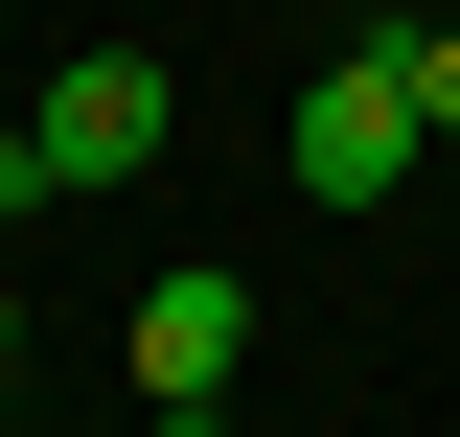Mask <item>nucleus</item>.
Returning a JSON list of instances; mask_svg holds the SVG:
<instances>
[{
	"mask_svg": "<svg viewBox=\"0 0 460 437\" xmlns=\"http://www.w3.org/2000/svg\"><path fill=\"white\" fill-rule=\"evenodd\" d=\"M230 369H253V276L230 254L138 276V415H230Z\"/></svg>",
	"mask_w": 460,
	"mask_h": 437,
	"instance_id": "3",
	"label": "nucleus"
},
{
	"mask_svg": "<svg viewBox=\"0 0 460 437\" xmlns=\"http://www.w3.org/2000/svg\"><path fill=\"white\" fill-rule=\"evenodd\" d=\"M23 138H47V208H69V184H138V162H162V138H184V93H162L138 47H69Z\"/></svg>",
	"mask_w": 460,
	"mask_h": 437,
	"instance_id": "2",
	"label": "nucleus"
},
{
	"mask_svg": "<svg viewBox=\"0 0 460 437\" xmlns=\"http://www.w3.org/2000/svg\"><path fill=\"white\" fill-rule=\"evenodd\" d=\"M392 47V93H414V138H460V23H368Z\"/></svg>",
	"mask_w": 460,
	"mask_h": 437,
	"instance_id": "4",
	"label": "nucleus"
},
{
	"mask_svg": "<svg viewBox=\"0 0 460 437\" xmlns=\"http://www.w3.org/2000/svg\"><path fill=\"white\" fill-rule=\"evenodd\" d=\"M414 162H438V138H414L392 47H323V69H299V184H323V208H392Z\"/></svg>",
	"mask_w": 460,
	"mask_h": 437,
	"instance_id": "1",
	"label": "nucleus"
},
{
	"mask_svg": "<svg viewBox=\"0 0 460 437\" xmlns=\"http://www.w3.org/2000/svg\"><path fill=\"white\" fill-rule=\"evenodd\" d=\"M23 437H47V415H23Z\"/></svg>",
	"mask_w": 460,
	"mask_h": 437,
	"instance_id": "6",
	"label": "nucleus"
},
{
	"mask_svg": "<svg viewBox=\"0 0 460 437\" xmlns=\"http://www.w3.org/2000/svg\"><path fill=\"white\" fill-rule=\"evenodd\" d=\"M0 437H23V299H0Z\"/></svg>",
	"mask_w": 460,
	"mask_h": 437,
	"instance_id": "5",
	"label": "nucleus"
}]
</instances>
